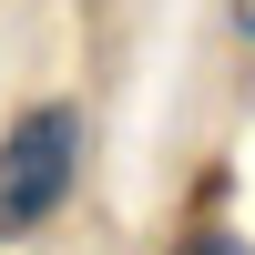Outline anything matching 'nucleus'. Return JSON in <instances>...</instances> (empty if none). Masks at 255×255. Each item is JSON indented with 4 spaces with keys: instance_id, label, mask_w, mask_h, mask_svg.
<instances>
[{
    "instance_id": "f257e3e1",
    "label": "nucleus",
    "mask_w": 255,
    "mask_h": 255,
    "mask_svg": "<svg viewBox=\"0 0 255 255\" xmlns=\"http://www.w3.org/2000/svg\"><path fill=\"white\" fill-rule=\"evenodd\" d=\"M82 184V102H20L10 133H0V245L10 235H41V225L72 204Z\"/></svg>"
},
{
    "instance_id": "7ed1b4c3",
    "label": "nucleus",
    "mask_w": 255,
    "mask_h": 255,
    "mask_svg": "<svg viewBox=\"0 0 255 255\" xmlns=\"http://www.w3.org/2000/svg\"><path fill=\"white\" fill-rule=\"evenodd\" d=\"M235 31H245V41H255V0H235Z\"/></svg>"
},
{
    "instance_id": "f03ea898",
    "label": "nucleus",
    "mask_w": 255,
    "mask_h": 255,
    "mask_svg": "<svg viewBox=\"0 0 255 255\" xmlns=\"http://www.w3.org/2000/svg\"><path fill=\"white\" fill-rule=\"evenodd\" d=\"M174 255H255V245H245V235H184Z\"/></svg>"
}]
</instances>
